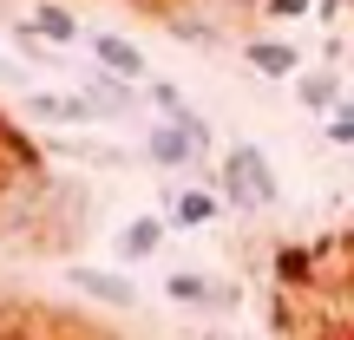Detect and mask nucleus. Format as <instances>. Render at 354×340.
I'll use <instances>...</instances> for the list:
<instances>
[{
	"label": "nucleus",
	"mask_w": 354,
	"mask_h": 340,
	"mask_svg": "<svg viewBox=\"0 0 354 340\" xmlns=\"http://www.w3.org/2000/svg\"><path fill=\"white\" fill-rule=\"evenodd\" d=\"M216 197H223L236 216H256V210H276V203H282V177H276V164L263 157V144L236 138V144L223 151V177H216Z\"/></svg>",
	"instance_id": "obj_1"
},
{
	"label": "nucleus",
	"mask_w": 354,
	"mask_h": 340,
	"mask_svg": "<svg viewBox=\"0 0 354 340\" xmlns=\"http://www.w3.org/2000/svg\"><path fill=\"white\" fill-rule=\"evenodd\" d=\"M203 151H210V125H203L197 112H177V118H158L151 131H145V157H151L158 170H203Z\"/></svg>",
	"instance_id": "obj_2"
},
{
	"label": "nucleus",
	"mask_w": 354,
	"mask_h": 340,
	"mask_svg": "<svg viewBox=\"0 0 354 340\" xmlns=\"http://www.w3.org/2000/svg\"><path fill=\"white\" fill-rule=\"evenodd\" d=\"M86 46H92V59H99V72L125 79V86H145V79H151V59H145V46H131L125 33H86Z\"/></svg>",
	"instance_id": "obj_3"
},
{
	"label": "nucleus",
	"mask_w": 354,
	"mask_h": 340,
	"mask_svg": "<svg viewBox=\"0 0 354 340\" xmlns=\"http://www.w3.org/2000/svg\"><path fill=\"white\" fill-rule=\"evenodd\" d=\"M13 33L20 39H46V46H79V13L53 7V0H39V7H26V20H13Z\"/></svg>",
	"instance_id": "obj_4"
},
{
	"label": "nucleus",
	"mask_w": 354,
	"mask_h": 340,
	"mask_svg": "<svg viewBox=\"0 0 354 340\" xmlns=\"http://www.w3.org/2000/svg\"><path fill=\"white\" fill-rule=\"evenodd\" d=\"M73 288L86 294V301H99V308H138V281H125L118 268L79 262V268H73Z\"/></svg>",
	"instance_id": "obj_5"
},
{
	"label": "nucleus",
	"mask_w": 354,
	"mask_h": 340,
	"mask_svg": "<svg viewBox=\"0 0 354 340\" xmlns=\"http://www.w3.org/2000/svg\"><path fill=\"white\" fill-rule=\"evenodd\" d=\"M328 249H308V242H282L276 249V262H269V281H276L282 294H302V288H315V262Z\"/></svg>",
	"instance_id": "obj_6"
},
{
	"label": "nucleus",
	"mask_w": 354,
	"mask_h": 340,
	"mask_svg": "<svg viewBox=\"0 0 354 340\" xmlns=\"http://www.w3.org/2000/svg\"><path fill=\"white\" fill-rule=\"evenodd\" d=\"M216 210H223V197H216L210 183H184V190L171 197V216H165V223H171V229H210Z\"/></svg>",
	"instance_id": "obj_7"
},
{
	"label": "nucleus",
	"mask_w": 354,
	"mask_h": 340,
	"mask_svg": "<svg viewBox=\"0 0 354 340\" xmlns=\"http://www.w3.org/2000/svg\"><path fill=\"white\" fill-rule=\"evenodd\" d=\"M165 236H171L165 216H131V223L112 236V242H118V262H151V255L165 249Z\"/></svg>",
	"instance_id": "obj_8"
},
{
	"label": "nucleus",
	"mask_w": 354,
	"mask_h": 340,
	"mask_svg": "<svg viewBox=\"0 0 354 340\" xmlns=\"http://www.w3.org/2000/svg\"><path fill=\"white\" fill-rule=\"evenodd\" d=\"M243 59L263 79H302V52H295L289 39H243Z\"/></svg>",
	"instance_id": "obj_9"
},
{
	"label": "nucleus",
	"mask_w": 354,
	"mask_h": 340,
	"mask_svg": "<svg viewBox=\"0 0 354 340\" xmlns=\"http://www.w3.org/2000/svg\"><path fill=\"white\" fill-rule=\"evenodd\" d=\"M131 92H138V86H125V79H112V72H92L86 79L92 118H131Z\"/></svg>",
	"instance_id": "obj_10"
},
{
	"label": "nucleus",
	"mask_w": 354,
	"mask_h": 340,
	"mask_svg": "<svg viewBox=\"0 0 354 340\" xmlns=\"http://www.w3.org/2000/svg\"><path fill=\"white\" fill-rule=\"evenodd\" d=\"M26 112L33 118H53V125H92V105H86V92H26Z\"/></svg>",
	"instance_id": "obj_11"
},
{
	"label": "nucleus",
	"mask_w": 354,
	"mask_h": 340,
	"mask_svg": "<svg viewBox=\"0 0 354 340\" xmlns=\"http://www.w3.org/2000/svg\"><path fill=\"white\" fill-rule=\"evenodd\" d=\"M165 301L171 308H216V281L197 275V268H177V275H165Z\"/></svg>",
	"instance_id": "obj_12"
},
{
	"label": "nucleus",
	"mask_w": 354,
	"mask_h": 340,
	"mask_svg": "<svg viewBox=\"0 0 354 340\" xmlns=\"http://www.w3.org/2000/svg\"><path fill=\"white\" fill-rule=\"evenodd\" d=\"M295 99H302V112L328 118L335 105H342V72H302L295 79Z\"/></svg>",
	"instance_id": "obj_13"
},
{
	"label": "nucleus",
	"mask_w": 354,
	"mask_h": 340,
	"mask_svg": "<svg viewBox=\"0 0 354 340\" xmlns=\"http://www.w3.org/2000/svg\"><path fill=\"white\" fill-rule=\"evenodd\" d=\"M322 138H328V144H342V151H354V99H342L328 118H322Z\"/></svg>",
	"instance_id": "obj_14"
},
{
	"label": "nucleus",
	"mask_w": 354,
	"mask_h": 340,
	"mask_svg": "<svg viewBox=\"0 0 354 340\" xmlns=\"http://www.w3.org/2000/svg\"><path fill=\"white\" fill-rule=\"evenodd\" d=\"M165 26H171V39H190V46H216V39H223L216 26H203V20H184V13H177V20H165Z\"/></svg>",
	"instance_id": "obj_15"
},
{
	"label": "nucleus",
	"mask_w": 354,
	"mask_h": 340,
	"mask_svg": "<svg viewBox=\"0 0 354 340\" xmlns=\"http://www.w3.org/2000/svg\"><path fill=\"white\" fill-rule=\"evenodd\" d=\"M302 13H315V0H269V20H302Z\"/></svg>",
	"instance_id": "obj_16"
},
{
	"label": "nucleus",
	"mask_w": 354,
	"mask_h": 340,
	"mask_svg": "<svg viewBox=\"0 0 354 340\" xmlns=\"http://www.w3.org/2000/svg\"><path fill=\"white\" fill-rule=\"evenodd\" d=\"M342 255H348V268H342V294H348V314H354V236L342 242Z\"/></svg>",
	"instance_id": "obj_17"
},
{
	"label": "nucleus",
	"mask_w": 354,
	"mask_h": 340,
	"mask_svg": "<svg viewBox=\"0 0 354 340\" xmlns=\"http://www.w3.org/2000/svg\"><path fill=\"white\" fill-rule=\"evenodd\" d=\"M315 13H322V26H328L335 13H342V0H315Z\"/></svg>",
	"instance_id": "obj_18"
},
{
	"label": "nucleus",
	"mask_w": 354,
	"mask_h": 340,
	"mask_svg": "<svg viewBox=\"0 0 354 340\" xmlns=\"http://www.w3.org/2000/svg\"><path fill=\"white\" fill-rule=\"evenodd\" d=\"M0 144H20V138H13V131H7V118H0Z\"/></svg>",
	"instance_id": "obj_19"
},
{
	"label": "nucleus",
	"mask_w": 354,
	"mask_h": 340,
	"mask_svg": "<svg viewBox=\"0 0 354 340\" xmlns=\"http://www.w3.org/2000/svg\"><path fill=\"white\" fill-rule=\"evenodd\" d=\"M197 340H223V334H197Z\"/></svg>",
	"instance_id": "obj_20"
},
{
	"label": "nucleus",
	"mask_w": 354,
	"mask_h": 340,
	"mask_svg": "<svg viewBox=\"0 0 354 340\" xmlns=\"http://www.w3.org/2000/svg\"><path fill=\"white\" fill-rule=\"evenodd\" d=\"M0 72H7V59H0Z\"/></svg>",
	"instance_id": "obj_21"
}]
</instances>
